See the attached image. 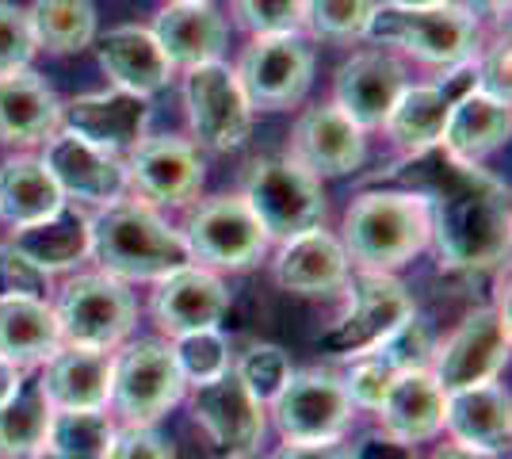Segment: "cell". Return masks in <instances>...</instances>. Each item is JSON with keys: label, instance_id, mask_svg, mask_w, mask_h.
Returning a JSON list of instances; mask_svg holds the SVG:
<instances>
[{"label": "cell", "instance_id": "obj_1", "mask_svg": "<svg viewBox=\"0 0 512 459\" xmlns=\"http://www.w3.org/2000/svg\"><path fill=\"white\" fill-rule=\"evenodd\" d=\"M406 192L428 207V226L444 272H490L509 257V188L482 165H463L444 150L406 157L394 169Z\"/></svg>", "mask_w": 512, "mask_h": 459}, {"label": "cell", "instance_id": "obj_2", "mask_svg": "<svg viewBox=\"0 0 512 459\" xmlns=\"http://www.w3.org/2000/svg\"><path fill=\"white\" fill-rule=\"evenodd\" d=\"M92 261L119 284H157L192 264L180 230L142 199H119L92 215Z\"/></svg>", "mask_w": 512, "mask_h": 459}, {"label": "cell", "instance_id": "obj_3", "mask_svg": "<svg viewBox=\"0 0 512 459\" xmlns=\"http://www.w3.org/2000/svg\"><path fill=\"white\" fill-rule=\"evenodd\" d=\"M432 226L417 192H363L348 203L341 245L360 272H398L428 249Z\"/></svg>", "mask_w": 512, "mask_h": 459}, {"label": "cell", "instance_id": "obj_4", "mask_svg": "<svg viewBox=\"0 0 512 459\" xmlns=\"http://www.w3.org/2000/svg\"><path fill=\"white\" fill-rule=\"evenodd\" d=\"M363 39L379 50H402L425 66H459L478 54V20L459 4L440 8H394L375 4Z\"/></svg>", "mask_w": 512, "mask_h": 459}, {"label": "cell", "instance_id": "obj_5", "mask_svg": "<svg viewBox=\"0 0 512 459\" xmlns=\"http://www.w3.org/2000/svg\"><path fill=\"white\" fill-rule=\"evenodd\" d=\"M237 196L249 203V211L264 226L268 241H291L306 230H318L329 215V199H325L321 180L295 165L287 153L249 161Z\"/></svg>", "mask_w": 512, "mask_h": 459}, {"label": "cell", "instance_id": "obj_6", "mask_svg": "<svg viewBox=\"0 0 512 459\" xmlns=\"http://www.w3.org/2000/svg\"><path fill=\"white\" fill-rule=\"evenodd\" d=\"M192 253V264L211 272H249L268 257L272 241L241 196H211L188 207L176 226Z\"/></svg>", "mask_w": 512, "mask_h": 459}, {"label": "cell", "instance_id": "obj_7", "mask_svg": "<svg viewBox=\"0 0 512 459\" xmlns=\"http://www.w3.org/2000/svg\"><path fill=\"white\" fill-rule=\"evenodd\" d=\"M54 318L62 329V345L115 352L138 322V303L127 284L107 272H81L58 287Z\"/></svg>", "mask_w": 512, "mask_h": 459}, {"label": "cell", "instance_id": "obj_8", "mask_svg": "<svg viewBox=\"0 0 512 459\" xmlns=\"http://www.w3.org/2000/svg\"><path fill=\"white\" fill-rule=\"evenodd\" d=\"M348 310L318 337V349L333 360H356L383 345L417 310L409 287L394 272H360L348 280Z\"/></svg>", "mask_w": 512, "mask_h": 459}, {"label": "cell", "instance_id": "obj_9", "mask_svg": "<svg viewBox=\"0 0 512 459\" xmlns=\"http://www.w3.org/2000/svg\"><path fill=\"white\" fill-rule=\"evenodd\" d=\"M184 375L176 368L172 345L161 337H138L115 349L111 410L123 425H157L176 402H184Z\"/></svg>", "mask_w": 512, "mask_h": 459}, {"label": "cell", "instance_id": "obj_10", "mask_svg": "<svg viewBox=\"0 0 512 459\" xmlns=\"http://www.w3.org/2000/svg\"><path fill=\"white\" fill-rule=\"evenodd\" d=\"M184 115L199 150L230 153L253 131V104L230 62H207L184 73Z\"/></svg>", "mask_w": 512, "mask_h": 459}, {"label": "cell", "instance_id": "obj_11", "mask_svg": "<svg viewBox=\"0 0 512 459\" xmlns=\"http://www.w3.org/2000/svg\"><path fill=\"white\" fill-rule=\"evenodd\" d=\"M505 364H509V310L478 306L451 329L444 345H436L428 372L436 375L444 394H451L493 383L505 372Z\"/></svg>", "mask_w": 512, "mask_h": 459}, {"label": "cell", "instance_id": "obj_12", "mask_svg": "<svg viewBox=\"0 0 512 459\" xmlns=\"http://www.w3.org/2000/svg\"><path fill=\"white\" fill-rule=\"evenodd\" d=\"M234 73L253 111H291L314 85V46L302 35L253 39L241 50Z\"/></svg>", "mask_w": 512, "mask_h": 459}, {"label": "cell", "instance_id": "obj_13", "mask_svg": "<svg viewBox=\"0 0 512 459\" xmlns=\"http://www.w3.org/2000/svg\"><path fill=\"white\" fill-rule=\"evenodd\" d=\"M283 444H318L344 440L356 406L348 402L344 383L329 372H291L283 391L268 402Z\"/></svg>", "mask_w": 512, "mask_h": 459}, {"label": "cell", "instance_id": "obj_14", "mask_svg": "<svg viewBox=\"0 0 512 459\" xmlns=\"http://www.w3.org/2000/svg\"><path fill=\"white\" fill-rule=\"evenodd\" d=\"M123 165L127 188L150 207H192L207 180V161L199 146L176 134H146Z\"/></svg>", "mask_w": 512, "mask_h": 459}, {"label": "cell", "instance_id": "obj_15", "mask_svg": "<svg viewBox=\"0 0 512 459\" xmlns=\"http://www.w3.org/2000/svg\"><path fill=\"white\" fill-rule=\"evenodd\" d=\"M474 81H478V66H474V58H467V62H459V66H448V77L440 73V81L406 85L402 96L394 100L390 115H386V123H383L386 138L406 153V157L436 150L451 108L474 88Z\"/></svg>", "mask_w": 512, "mask_h": 459}, {"label": "cell", "instance_id": "obj_16", "mask_svg": "<svg viewBox=\"0 0 512 459\" xmlns=\"http://www.w3.org/2000/svg\"><path fill=\"white\" fill-rule=\"evenodd\" d=\"M43 165L50 169L65 203L77 207H111L127 199V165L119 153L88 146L85 138L69 131H54L43 142Z\"/></svg>", "mask_w": 512, "mask_h": 459}, {"label": "cell", "instance_id": "obj_17", "mask_svg": "<svg viewBox=\"0 0 512 459\" xmlns=\"http://www.w3.org/2000/svg\"><path fill=\"white\" fill-rule=\"evenodd\" d=\"M188 410H192L195 425H203V433L211 437L214 459H253L264 440V406L253 394L237 383L234 372H226L214 383L192 387L188 394Z\"/></svg>", "mask_w": 512, "mask_h": 459}, {"label": "cell", "instance_id": "obj_18", "mask_svg": "<svg viewBox=\"0 0 512 459\" xmlns=\"http://www.w3.org/2000/svg\"><path fill=\"white\" fill-rule=\"evenodd\" d=\"M287 157L295 165H302L306 173H314L318 180L348 176L367 161V131L356 127L333 100L314 104V108H306L295 119Z\"/></svg>", "mask_w": 512, "mask_h": 459}, {"label": "cell", "instance_id": "obj_19", "mask_svg": "<svg viewBox=\"0 0 512 459\" xmlns=\"http://www.w3.org/2000/svg\"><path fill=\"white\" fill-rule=\"evenodd\" d=\"M226 310H230V291H226V280L211 268L184 264L153 284L150 314L169 341L199 329H218Z\"/></svg>", "mask_w": 512, "mask_h": 459}, {"label": "cell", "instance_id": "obj_20", "mask_svg": "<svg viewBox=\"0 0 512 459\" xmlns=\"http://www.w3.org/2000/svg\"><path fill=\"white\" fill-rule=\"evenodd\" d=\"M150 115L153 111L146 96L104 88V92H85V96L65 100L58 131L77 134L88 146H100L107 153H130L146 138Z\"/></svg>", "mask_w": 512, "mask_h": 459}, {"label": "cell", "instance_id": "obj_21", "mask_svg": "<svg viewBox=\"0 0 512 459\" xmlns=\"http://www.w3.org/2000/svg\"><path fill=\"white\" fill-rule=\"evenodd\" d=\"M409 85L406 66L390 50H360L333 73V104L363 131L383 127L394 100Z\"/></svg>", "mask_w": 512, "mask_h": 459}, {"label": "cell", "instance_id": "obj_22", "mask_svg": "<svg viewBox=\"0 0 512 459\" xmlns=\"http://www.w3.org/2000/svg\"><path fill=\"white\" fill-rule=\"evenodd\" d=\"M272 276L283 291L302 295V299H325L337 295L352 280V261L344 253L337 234H329L325 226L306 230L299 238L279 241V253L272 261Z\"/></svg>", "mask_w": 512, "mask_h": 459}, {"label": "cell", "instance_id": "obj_23", "mask_svg": "<svg viewBox=\"0 0 512 459\" xmlns=\"http://www.w3.org/2000/svg\"><path fill=\"white\" fill-rule=\"evenodd\" d=\"M96 62L107 73L111 88H123V92L146 96V100L153 92L169 88L172 73H176L150 27H138V23H123V27H111L107 35H100Z\"/></svg>", "mask_w": 512, "mask_h": 459}, {"label": "cell", "instance_id": "obj_24", "mask_svg": "<svg viewBox=\"0 0 512 459\" xmlns=\"http://www.w3.org/2000/svg\"><path fill=\"white\" fill-rule=\"evenodd\" d=\"M111 375H115V352L62 345L43 364L39 387L54 410H107Z\"/></svg>", "mask_w": 512, "mask_h": 459}, {"label": "cell", "instance_id": "obj_25", "mask_svg": "<svg viewBox=\"0 0 512 459\" xmlns=\"http://www.w3.org/2000/svg\"><path fill=\"white\" fill-rule=\"evenodd\" d=\"M150 31L172 69L184 73L207 62H222V50L230 39V23L214 4H165Z\"/></svg>", "mask_w": 512, "mask_h": 459}, {"label": "cell", "instance_id": "obj_26", "mask_svg": "<svg viewBox=\"0 0 512 459\" xmlns=\"http://www.w3.org/2000/svg\"><path fill=\"white\" fill-rule=\"evenodd\" d=\"M62 123V100L35 69L0 77V146H43Z\"/></svg>", "mask_w": 512, "mask_h": 459}, {"label": "cell", "instance_id": "obj_27", "mask_svg": "<svg viewBox=\"0 0 512 459\" xmlns=\"http://www.w3.org/2000/svg\"><path fill=\"white\" fill-rule=\"evenodd\" d=\"M444 398L448 394L432 372H402L375 410L383 437L409 444V448L436 440L444 433Z\"/></svg>", "mask_w": 512, "mask_h": 459}, {"label": "cell", "instance_id": "obj_28", "mask_svg": "<svg viewBox=\"0 0 512 459\" xmlns=\"http://www.w3.org/2000/svg\"><path fill=\"white\" fill-rule=\"evenodd\" d=\"M8 245L20 257H27L39 272H46V276L69 272L81 261H88V253H92V215H88L85 207H77V203H62L43 222L12 230Z\"/></svg>", "mask_w": 512, "mask_h": 459}, {"label": "cell", "instance_id": "obj_29", "mask_svg": "<svg viewBox=\"0 0 512 459\" xmlns=\"http://www.w3.org/2000/svg\"><path fill=\"white\" fill-rule=\"evenodd\" d=\"M444 429L455 444L501 456L512 437L509 391L497 379L482 383V387H467V391H451L444 398Z\"/></svg>", "mask_w": 512, "mask_h": 459}, {"label": "cell", "instance_id": "obj_30", "mask_svg": "<svg viewBox=\"0 0 512 459\" xmlns=\"http://www.w3.org/2000/svg\"><path fill=\"white\" fill-rule=\"evenodd\" d=\"M509 131V104H501V100H493L486 92L470 88L467 96L451 108L436 150H444L448 157L463 161V165H482L490 153H497L509 142Z\"/></svg>", "mask_w": 512, "mask_h": 459}, {"label": "cell", "instance_id": "obj_31", "mask_svg": "<svg viewBox=\"0 0 512 459\" xmlns=\"http://www.w3.org/2000/svg\"><path fill=\"white\" fill-rule=\"evenodd\" d=\"M62 349V329L50 299H0V360L20 372L43 368Z\"/></svg>", "mask_w": 512, "mask_h": 459}, {"label": "cell", "instance_id": "obj_32", "mask_svg": "<svg viewBox=\"0 0 512 459\" xmlns=\"http://www.w3.org/2000/svg\"><path fill=\"white\" fill-rule=\"evenodd\" d=\"M65 199L54 184L43 157L35 153H16L0 165V222L8 230H20L31 222H43L54 215Z\"/></svg>", "mask_w": 512, "mask_h": 459}, {"label": "cell", "instance_id": "obj_33", "mask_svg": "<svg viewBox=\"0 0 512 459\" xmlns=\"http://www.w3.org/2000/svg\"><path fill=\"white\" fill-rule=\"evenodd\" d=\"M27 23L35 46L46 54H81L96 43V4L92 0H31Z\"/></svg>", "mask_w": 512, "mask_h": 459}, {"label": "cell", "instance_id": "obj_34", "mask_svg": "<svg viewBox=\"0 0 512 459\" xmlns=\"http://www.w3.org/2000/svg\"><path fill=\"white\" fill-rule=\"evenodd\" d=\"M54 406L46 402L39 379H23L20 391L0 406V459H31L46 448Z\"/></svg>", "mask_w": 512, "mask_h": 459}, {"label": "cell", "instance_id": "obj_35", "mask_svg": "<svg viewBox=\"0 0 512 459\" xmlns=\"http://www.w3.org/2000/svg\"><path fill=\"white\" fill-rule=\"evenodd\" d=\"M107 410H54L46 429V448L62 459H104L115 437Z\"/></svg>", "mask_w": 512, "mask_h": 459}, {"label": "cell", "instance_id": "obj_36", "mask_svg": "<svg viewBox=\"0 0 512 459\" xmlns=\"http://www.w3.org/2000/svg\"><path fill=\"white\" fill-rule=\"evenodd\" d=\"M169 345L172 356H176V368H180L188 387L214 383V379H222L234 368L230 341L222 337V329H199V333H188V337H176Z\"/></svg>", "mask_w": 512, "mask_h": 459}, {"label": "cell", "instance_id": "obj_37", "mask_svg": "<svg viewBox=\"0 0 512 459\" xmlns=\"http://www.w3.org/2000/svg\"><path fill=\"white\" fill-rule=\"evenodd\" d=\"M379 0H306L302 31L321 43H356Z\"/></svg>", "mask_w": 512, "mask_h": 459}, {"label": "cell", "instance_id": "obj_38", "mask_svg": "<svg viewBox=\"0 0 512 459\" xmlns=\"http://www.w3.org/2000/svg\"><path fill=\"white\" fill-rule=\"evenodd\" d=\"M237 375V383L253 394L256 402L268 410V402L283 391V383L291 379V360L279 345H253L249 352L237 356V364L230 368Z\"/></svg>", "mask_w": 512, "mask_h": 459}, {"label": "cell", "instance_id": "obj_39", "mask_svg": "<svg viewBox=\"0 0 512 459\" xmlns=\"http://www.w3.org/2000/svg\"><path fill=\"white\" fill-rule=\"evenodd\" d=\"M234 20L253 35H302L306 23V0H230Z\"/></svg>", "mask_w": 512, "mask_h": 459}, {"label": "cell", "instance_id": "obj_40", "mask_svg": "<svg viewBox=\"0 0 512 459\" xmlns=\"http://www.w3.org/2000/svg\"><path fill=\"white\" fill-rule=\"evenodd\" d=\"M375 352H379V356H383L386 364H390L398 375L402 372H428V368H432V352H436V337H432V326H428L425 318L413 310L406 322L394 329V333H390Z\"/></svg>", "mask_w": 512, "mask_h": 459}, {"label": "cell", "instance_id": "obj_41", "mask_svg": "<svg viewBox=\"0 0 512 459\" xmlns=\"http://www.w3.org/2000/svg\"><path fill=\"white\" fill-rule=\"evenodd\" d=\"M35 35L27 23V8L0 0V77H12L20 69H31L35 58Z\"/></svg>", "mask_w": 512, "mask_h": 459}, {"label": "cell", "instance_id": "obj_42", "mask_svg": "<svg viewBox=\"0 0 512 459\" xmlns=\"http://www.w3.org/2000/svg\"><path fill=\"white\" fill-rule=\"evenodd\" d=\"M398 379V372L386 364L379 352H367V356H356L352 360V372L344 375V394H348V402L356 406V410H379V402L386 398L390 391V383Z\"/></svg>", "mask_w": 512, "mask_h": 459}, {"label": "cell", "instance_id": "obj_43", "mask_svg": "<svg viewBox=\"0 0 512 459\" xmlns=\"http://www.w3.org/2000/svg\"><path fill=\"white\" fill-rule=\"evenodd\" d=\"M0 299H50V276L20 257L8 241L0 245Z\"/></svg>", "mask_w": 512, "mask_h": 459}, {"label": "cell", "instance_id": "obj_44", "mask_svg": "<svg viewBox=\"0 0 512 459\" xmlns=\"http://www.w3.org/2000/svg\"><path fill=\"white\" fill-rule=\"evenodd\" d=\"M104 459H176V452L153 425H119Z\"/></svg>", "mask_w": 512, "mask_h": 459}, {"label": "cell", "instance_id": "obj_45", "mask_svg": "<svg viewBox=\"0 0 512 459\" xmlns=\"http://www.w3.org/2000/svg\"><path fill=\"white\" fill-rule=\"evenodd\" d=\"M474 66H478L474 88L509 104V39H497L486 54H474Z\"/></svg>", "mask_w": 512, "mask_h": 459}, {"label": "cell", "instance_id": "obj_46", "mask_svg": "<svg viewBox=\"0 0 512 459\" xmlns=\"http://www.w3.org/2000/svg\"><path fill=\"white\" fill-rule=\"evenodd\" d=\"M276 459H352L344 440H318V444H283Z\"/></svg>", "mask_w": 512, "mask_h": 459}, {"label": "cell", "instance_id": "obj_47", "mask_svg": "<svg viewBox=\"0 0 512 459\" xmlns=\"http://www.w3.org/2000/svg\"><path fill=\"white\" fill-rule=\"evenodd\" d=\"M352 459H421V456L409 444H398V440L390 437H371L352 448Z\"/></svg>", "mask_w": 512, "mask_h": 459}, {"label": "cell", "instance_id": "obj_48", "mask_svg": "<svg viewBox=\"0 0 512 459\" xmlns=\"http://www.w3.org/2000/svg\"><path fill=\"white\" fill-rule=\"evenodd\" d=\"M451 4H459V8H463V12H470L474 20H478V16L501 20V16L509 12V0H451Z\"/></svg>", "mask_w": 512, "mask_h": 459}, {"label": "cell", "instance_id": "obj_49", "mask_svg": "<svg viewBox=\"0 0 512 459\" xmlns=\"http://www.w3.org/2000/svg\"><path fill=\"white\" fill-rule=\"evenodd\" d=\"M432 459H497V456H493V452H478V448H467V444L448 440V444H440V448L432 452Z\"/></svg>", "mask_w": 512, "mask_h": 459}, {"label": "cell", "instance_id": "obj_50", "mask_svg": "<svg viewBox=\"0 0 512 459\" xmlns=\"http://www.w3.org/2000/svg\"><path fill=\"white\" fill-rule=\"evenodd\" d=\"M23 383V372L16 368V364H8V360H0V406L12 398V394L20 391Z\"/></svg>", "mask_w": 512, "mask_h": 459}, {"label": "cell", "instance_id": "obj_51", "mask_svg": "<svg viewBox=\"0 0 512 459\" xmlns=\"http://www.w3.org/2000/svg\"><path fill=\"white\" fill-rule=\"evenodd\" d=\"M383 4H394V8H440V4H451V0H383Z\"/></svg>", "mask_w": 512, "mask_h": 459}, {"label": "cell", "instance_id": "obj_52", "mask_svg": "<svg viewBox=\"0 0 512 459\" xmlns=\"http://www.w3.org/2000/svg\"><path fill=\"white\" fill-rule=\"evenodd\" d=\"M31 459H62V456H58V452H50V448H43V452H35Z\"/></svg>", "mask_w": 512, "mask_h": 459}, {"label": "cell", "instance_id": "obj_53", "mask_svg": "<svg viewBox=\"0 0 512 459\" xmlns=\"http://www.w3.org/2000/svg\"><path fill=\"white\" fill-rule=\"evenodd\" d=\"M165 4H214V0H165Z\"/></svg>", "mask_w": 512, "mask_h": 459}]
</instances>
